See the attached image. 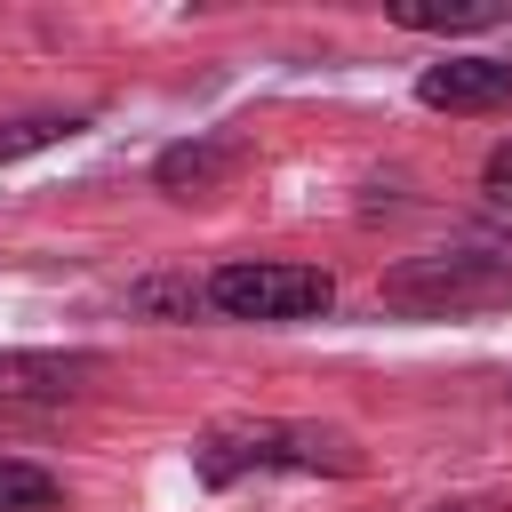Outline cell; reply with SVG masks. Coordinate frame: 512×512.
Segmentation results:
<instances>
[{
	"label": "cell",
	"mask_w": 512,
	"mask_h": 512,
	"mask_svg": "<svg viewBox=\"0 0 512 512\" xmlns=\"http://www.w3.org/2000/svg\"><path fill=\"white\" fill-rule=\"evenodd\" d=\"M192 472L208 488H232L248 472H360V448L336 424H280V416H232L192 440Z\"/></svg>",
	"instance_id": "1"
},
{
	"label": "cell",
	"mask_w": 512,
	"mask_h": 512,
	"mask_svg": "<svg viewBox=\"0 0 512 512\" xmlns=\"http://www.w3.org/2000/svg\"><path fill=\"white\" fill-rule=\"evenodd\" d=\"M208 304L224 320H264V328H288V320H312L336 304V280L320 264H280V256H248V264H224L208 280Z\"/></svg>",
	"instance_id": "2"
},
{
	"label": "cell",
	"mask_w": 512,
	"mask_h": 512,
	"mask_svg": "<svg viewBox=\"0 0 512 512\" xmlns=\"http://www.w3.org/2000/svg\"><path fill=\"white\" fill-rule=\"evenodd\" d=\"M96 360L88 352H0V432L48 424L88 392Z\"/></svg>",
	"instance_id": "3"
},
{
	"label": "cell",
	"mask_w": 512,
	"mask_h": 512,
	"mask_svg": "<svg viewBox=\"0 0 512 512\" xmlns=\"http://www.w3.org/2000/svg\"><path fill=\"white\" fill-rule=\"evenodd\" d=\"M416 96L432 112H488V104H512V64L504 56H448L416 80Z\"/></svg>",
	"instance_id": "4"
},
{
	"label": "cell",
	"mask_w": 512,
	"mask_h": 512,
	"mask_svg": "<svg viewBox=\"0 0 512 512\" xmlns=\"http://www.w3.org/2000/svg\"><path fill=\"white\" fill-rule=\"evenodd\" d=\"M152 176H160V192H168V200H208V192L232 176V152H224V144H208V136H200V144H168Z\"/></svg>",
	"instance_id": "5"
},
{
	"label": "cell",
	"mask_w": 512,
	"mask_h": 512,
	"mask_svg": "<svg viewBox=\"0 0 512 512\" xmlns=\"http://www.w3.org/2000/svg\"><path fill=\"white\" fill-rule=\"evenodd\" d=\"M504 16H512V0H400L392 8L400 32H488Z\"/></svg>",
	"instance_id": "6"
},
{
	"label": "cell",
	"mask_w": 512,
	"mask_h": 512,
	"mask_svg": "<svg viewBox=\"0 0 512 512\" xmlns=\"http://www.w3.org/2000/svg\"><path fill=\"white\" fill-rule=\"evenodd\" d=\"M56 504H64V480L48 464L0 456V512H56Z\"/></svg>",
	"instance_id": "7"
},
{
	"label": "cell",
	"mask_w": 512,
	"mask_h": 512,
	"mask_svg": "<svg viewBox=\"0 0 512 512\" xmlns=\"http://www.w3.org/2000/svg\"><path fill=\"white\" fill-rule=\"evenodd\" d=\"M488 288H496V272L464 280V264H424V272H400V280H392V296H400V304H432V296H448V304H456V296H488Z\"/></svg>",
	"instance_id": "8"
},
{
	"label": "cell",
	"mask_w": 512,
	"mask_h": 512,
	"mask_svg": "<svg viewBox=\"0 0 512 512\" xmlns=\"http://www.w3.org/2000/svg\"><path fill=\"white\" fill-rule=\"evenodd\" d=\"M64 136H80V120H72V112H24V120H8V128H0V160L48 152V144H64Z\"/></svg>",
	"instance_id": "9"
},
{
	"label": "cell",
	"mask_w": 512,
	"mask_h": 512,
	"mask_svg": "<svg viewBox=\"0 0 512 512\" xmlns=\"http://www.w3.org/2000/svg\"><path fill=\"white\" fill-rule=\"evenodd\" d=\"M208 288H184V280H152V288H136V304L144 312H192Z\"/></svg>",
	"instance_id": "10"
},
{
	"label": "cell",
	"mask_w": 512,
	"mask_h": 512,
	"mask_svg": "<svg viewBox=\"0 0 512 512\" xmlns=\"http://www.w3.org/2000/svg\"><path fill=\"white\" fill-rule=\"evenodd\" d=\"M480 184H488V200H504V208H512V144H496V152H488Z\"/></svg>",
	"instance_id": "11"
},
{
	"label": "cell",
	"mask_w": 512,
	"mask_h": 512,
	"mask_svg": "<svg viewBox=\"0 0 512 512\" xmlns=\"http://www.w3.org/2000/svg\"><path fill=\"white\" fill-rule=\"evenodd\" d=\"M440 512H464V504H440Z\"/></svg>",
	"instance_id": "12"
}]
</instances>
